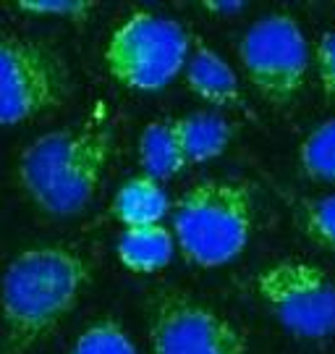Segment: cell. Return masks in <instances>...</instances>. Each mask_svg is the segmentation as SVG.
I'll list each match as a JSON object with an SVG mask.
<instances>
[{"instance_id":"obj_17","label":"cell","mask_w":335,"mask_h":354,"mask_svg":"<svg viewBox=\"0 0 335 354\" xmlns=\"http://www.w3.org/2000/svg\"><path fill=\"white\" fill-rule=\"evenodd\" d=\"M16 8L29 16H55L68 21H84L95 11V3L87 0H19Z\"/></svg>"},{"instance_id":"obj_7","label":"cell","mask_w":335,"mask_h":354,"mask_svg":"<svg viewBox=\"0 0 335 354\" xmlns=\"http://www.w3.org/2000/svg\"><path fill=\"white\" fill-rule=\"evenodd\" d=\"M254 289L273 317L298 339L335 336V281L304 260H278L254 276Z\"/></svg>"},{"instance_id":"obj_4","label":"cell","mask_w":335,"mask_h":354,"mask_svg":"<svg viewBox=\"0 0 335 354\" xmlns=\"http://www.w3.org/2000/svg\"><path fill=\"white\" fill-rule=\"evenodd\" d=\"M194 37L184 24L155 11L128 13L113 29L102 61L126 89L160 92L186 68Z\"/></svg>"},{"instance_id":"obj_16","label":"cell","mask_w":335,"mask_h":354,"mask_svg":"<svg viewBox=\"0 0 335 354\" xmlns=\"http://www.w3.org/2000/svg\"><path fill=\"white\" fill-rule=\"evenodd\" d=\"M296 221L314 244L335 252V194L301 200L296 205Z\"/></svg>"},{"instance_id":"obj_1","label":"cell","mask_w":335,"mask_h":354,"mask_svg":"<svg viewBox=\"0 0 335 354\" xmlns=\"http://www.w3.org/2000/svg\"><path fill=\"white\" fill-rule=\"evenodd\" d=\"M89 279L84 257L68 247L21 250L0 281V354H26L45 342L74 313Z\"/></svg>"},{"instance_id":"obj_10","label":"cell","mask_w":335,"mask_h":354,"mask_svg":"<svg viewBox=\"0 0 335 354\" xmlns=\"http://www.w3.org/2000/svg\"><path fill=\"white\" fill-rule=\"evenodd\" d=\"M175 250L178 247H175L173 231L165 223L124 228L118 241H115V254H118L121 266L131 273H139V276L157 273L162 268H168Z\"/></svg>"},{"instance_id":"obj_3","label":"cell","mask_w":335,"mask_h":354,"mask_svg":"<svg viewBox=\"0 0 335 354\" xmlns=\"http://www.w3.org/2000/svg\"><path fill=\"white\" fill-rule=\"evenodd\" d=\"M254 213V189L247 181L212 178L194 184L171 213L175 247L199 268L228 266L247 250Z\"/></svg>"},{"instance_id":"obj_12","label":"cell","mask_w":335,"mask_h":354,"mask_svg":"<svg viewBox=\"0 0 335 354\" xmlns=\"http://www.w3.org/2000/svg\"><path fill=\"white\" fill-rule=\"evenodd\" d=\"M173 124L189 165L207 163V160L220 158L233 140V127L225 121L223 115L210 113V111L181 115Z\"/></svg>"},{"instance_id":"obj_11","label":"cell","mask_w":335,"mask_h":354,"mask_svg":"<svg viewBox=\"0 0 335 354\" xmlns=\"http://www.w3.org/2000/svg\"><path fill=\"white\" fill-rule=\"evenodd\" d=\"M111 213L124 228L157 226L162 223V218L171 213V200L160 181L139 174L121 184V189L115 192Z\"/></svg>"},{"instance_id":"obj_6","label":"cell","mask_w":335,"mask_h":354,"mask_svg":"<svg viewBox=\"0 0 335 354\" xmlns=\"http://www.w3.org/2000/svg\"><path fill=\"white\" fill-rule=\"evenodd\" d=\"M238 61L251 87L273 105H288L301 95L309 74V42L288 13H267L244 32Z\"/></svg>"},{"instance_id":"obj_8","label":"cell","mask_w":335,"mask_h":354,"mask_svg":"<svg viewBox=\"0 0 335 354\" xmlns=\"http://www.w3.org/2000/svg\"><path fill=\"white\" fill-rule=\"evenodd\" d=\"M152 354H249L247 336L186 291L162 289L149 304Z\"/></svg>"},{"instance_id":"obj_9","label":"cell","mask_w":335,"mask_h":354,"mask_svg":"<svg viewBox=\"0 0 335 354\" xmlns=\"http://www.w3.org/2000/svg\"><path fill=\"white\" fill-rule=\"evenodd\" d=\"M186 87L199 100L215 108H244V95L238 87L236 71L220 53L210 48L202 37H194L191 55L186 61Z\"/></svg>"},{"instance_id":"obj_19","label":"cell","mask_w":335,"mask_h":354,"mask_svg":"<svg viewBox=\"0 0 335 354\" xmlns=\"http://www.w3.org/2000/svg\"><path fill=\"white\" fill-rule=\"evenodd\" d=\"M244 8L247 6L241 0H210V3H204V11L220 13V16H231V13H238L244 11Z\"/></svg>"},{"instance_id":"obj_15","label":"cell","mask_w":335,"mask_h":354,"mask_svg":"<svg viewBox=\"0 0 335 354\" xmlns=\"http://www.w3.org/2000/svg\"><path fill=\"white\" fill-rule=\"evenodd\" d=\"M68 354H139L131 336L126 333V328L113 320V317H102L97 323H92L89 328H84L76 342L71 344Z\"/></svg>"},{"instance_id":"obj_14","label":"cell","mask_w":335,"mask_h":354,"mask_svg":"<svg viewBox=\"0 0 335 354\" xmlns=\"http://www.w3.org/2000/svg\"><path fill=\"white\" fill-rule=\"evenodd\" d=\"M298 168L312 181L335 184V118H327L301 140Z\"/></svg>"},{"instance_id":"obj_5","label":"cell","mask_w":335,"mask_h":354,"mask_svg":"<svg viewBox=\"0 0 335 354\" xmlns=\"http://www.w3.org/2000/svg\"><path fill=\"white\" fill-rule=\"evenodd\" d=\"M71 95V74L55 48L19 35L0 37V127L55 111Z\"/></svg>"},{"instance_id":"obj_13","label":"cell","mask_w":335,"mask_h":354,"mask_svg":"<svg viewBox=\"0 0 335 354\" xmlns=\"http://www.w3.org/2000/svg\"><path fill=\"white\" fill-rule=\"evenodd\" d=\"M139 165L144 176H152L160 184L186 168L189 160L178 142L173 121H152L144 127L139 137Z\"/></svg>"},{"instance_id":"obj_18","label":"cell","mask_w":335,"mask_h":354,"mask_svg":"<svg viewBox=\"0 0 335 354\" xmlns=\"http://www.w3.org/2000/svg\"><path fill=\"white\" fill-rule=\"evenodd\" d=\"M314 68L325 97L335 100V32H325L314 45Z\"/></svg>"},{"instance_id":"obj_2","label":"cell","mask_w":335,"mask_h":354,"mask_svg":"<svg viewBox=\"0 0 335 354\" xmlns=\"http://www.w3.org/2000/svg\"><path fill=\"white\" fill-rule=\"evenodd\" d=\"M102 108L76 127L39 134L21 152L19 184L42 213L74 218L95 200L113 150V131Z\"/></svg>"}]
</instances>
